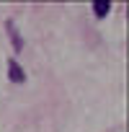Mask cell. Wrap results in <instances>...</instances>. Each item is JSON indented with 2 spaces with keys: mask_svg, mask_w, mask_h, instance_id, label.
Wrapping results in <instances>:
<instances>
[{
  "mask_svg": "<svg viewBox=\"0 0 129 132\" xmlns=\"http://www.w3.org/2000/svg\"><path fill=\"white\" fill-rule=\"evenodd\" d=\"M8 78H11L13 83H23V80H26V73L21 70V65H18L16 60H8Z\"/></svg>",
  "mask_w": 129,
  "mask_h": 132,
  "instance_id": "1",
  "label": "cell"
},
{
  "mask_svg": "<svg viewBox=\"0 0 129 132\" xmlns=\"http://www.w3.org/2000/svg\"><path fill=\"white\" fill-rule=\"evenodd\" d=\"M93 13H96V18H106L111 13V3L108 0H96L93 3Z\"/></svg>",
  "mask_w": 129,
  "mask_h": 132,
  "instance_id": "2",
  "label": "cell"
},
{
  "mask_svg": "<svg viewBox=\"0 0 129 132\" xmlns=\"http://www.w3.org/2000/svg\"><path fill=\"white\" fill-rule=\"evenodd\" d=\"M5 29L11 31V39H13V47H16V49H21V47H23V42H21V34L16 31V26H13V21H8V23H5Z\"/></svg>",
  "mask_w": 129,
  "mask_h": 132,
  "instance_id": "3",
  "label": "cell"
}]
</instances>
